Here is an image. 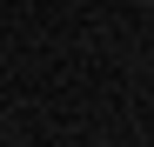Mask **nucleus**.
Instances as JSON below:
<instances>
[]
</instances>
